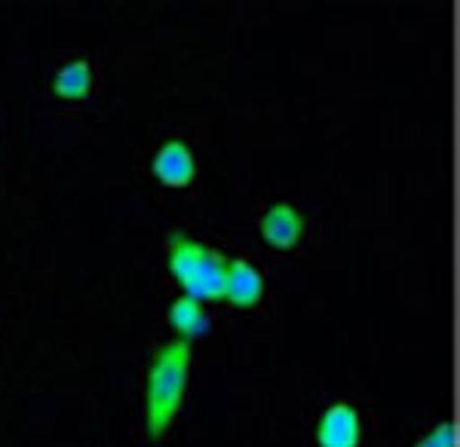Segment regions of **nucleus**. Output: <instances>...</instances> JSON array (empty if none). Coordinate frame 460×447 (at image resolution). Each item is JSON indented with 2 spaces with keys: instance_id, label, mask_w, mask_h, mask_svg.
I'll return each instance as SVG.
<instances>
[{
  "instance_id": "1",
  "label": "nucleus",
  "mask_w": 460,
  "mask_h": 447,
  "mask_svg": "<svg viewBox=\"0 0 460 447\" xmlns=\"http://www.w3.org/2000/svg\"><path fill=\"white\" fill-rule=\"evenodd\" d=\"M190 377V340H169L157 349L147 371L145 390V411H147V435L163 438L175 423L178 411L184 405Z\"/></svg>"
},
{
  "instance_id": "2",
  "label": "nucleus",
  "mask_w": 460,
  "mask_h": 447,
  "mask_svg": "<svg viewBox=\"0 0 460 447\" xmlns=\"http://www.w3.org/2000/svg\"><path fill=\"white\" fill-rule=\"evenodd\" d=\"M154 178L163 184V188H172V190H181V188H190L197 178V160H194V151H190L188 141L181 138H172L154 153Z\"/></svg>"
},
{
  "instance_id": "3",
  "label": "nucleus",
  "mask_w": 460,
  "mask_h": 447,
  "mask_svg": "<svg viewBox=\"0 0 460 447\" xmlns=\"http://www.w3.org/2000/svg\"><path fill=\"white\" fill-rule=\"evenodd\" d=\"M166 251H169V258H166L169 273H172V279L188 292V288L194 285L197 273L203 270V264L212 249L197 240H190V236H184V233H172L166 240Z\"/></svg>"
},
{
  "instance_id": "4",
  "label": "nucleus",
  "mask_w": 460,
  "mask_h": 447,
  "mask_svg": "<svg viewBox=\"0 0 460 447\" xmlns=\"http://www.w3.org/2000/svg\"><path fill=\"white\" fill-rule=\"evenodd\" d=\"M359 432L362 426L356 408L347 405V401H338L319 416L316 442L319 447H359Z\"/></svg>"
},
{
  "instance_id": "5",
  "label": "nucleus",
  "mask_w": 460,
  "mask_h": 447,
  "mask_svg": "<svg viewBox=\"0 0 460 447\" xmlns=\"http://www.w3.org/2000/svg\"><path fill=\"white\" fill-rule=\"evenodd\" d=\"M264 297V276L255 264L243 258H230L227 264V285L225 301L236 310H252Z\"/></svg>"
},
{
  "instance_id": "6",
  "label": "nucleus",
  "mask_w": 460,
  "mask_h": 447,
  "mask_svg": "<svg viewBox=\"0 0 460 447\" xmlns=\"http://www.w3.org/2000/svg\"><path fill=\"white\" fill-rule=\"evenodd\" d=\"M301 236H304V215L298 208H292L288 203H277L264 212L261 240L270 245V249L288 251L301 242Z\"/></svg>"
},
{
  "instance_id": "7",
  "label": "nucleus",
  "mask_w": 460,
  "mask_h": 447,
  "mask_svg": "<svg viewBox=\"0 0 460 447\" xmlns=\"http://www.w3.org/2000/svg\"><path fill=\"white\" fill-rule=\"evenodd\" d=\"M227 264L230 258H225L221 251H209L206 258L203 270L197 273L194 285L188 288V297H194L199 303H209V301H225V285H227Z\"/></svg>"
},
{
  "instance_id": "8",
  "label": "nucleus",
  "mask_w": 460,
  "mask_h": 447,
  "mask_svg": "<svg viewBox=\"0 0 460 447\" xmlns=\"http://www.w3.org/2000/svg\"><path fill=\"white\" fill-rule=\"evenodd\" d=\"M93 89V68L86 58H74V62L62 65L53 77V92L62 101H84Z\"/></svg>"
},
{
  "instance_id": "9",
  "label": "nucleus",
  "mask_w": 460,
  "mask_h": 447,
  "mask_svg": "<svg viewBox=\"0 0 460 447\" xmlns=\"http://www.w3.org/2000/svg\"><path fill=\"white\" fill-rule=\"evenodd\" d=\"M169 325L181 334V340H190L209 331V316H206L203 303L181 294L178 301H172V307H169Z\"/></svg>"
},
{
  "instance_id": "10",
  "label": "nucleus",
  "mask_w": 460,
  "mask_h": 447,
  "mask_svg": "<svg viewBox=\"0 0 460 447\" xmlns=\"http://www.w3.org/2000/svg\"><path fill=\"white\" fill-rule=\"evenodd\" d=\"M414 447H457V432L451 423H439V426L429 432V435L420 438Z\"/></svg>"
}]
</instances>
